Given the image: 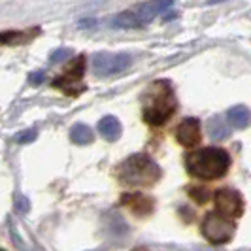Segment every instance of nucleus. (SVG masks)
Instances as JSON below:
<instances>
[{
  "label": "nucleus",
  "instance_id": "obj_1",
  "mask_svg": "<svg viewBox=\"0 0 251 251\" xmlns=\"http://www.w3.org/2000/svg\"><path fill=\"white\" fill-rule=\"evenodd\" d=\"M177 108L176 95L166 79H157L151 83L144 95V121L153 126L164 125Z\"/></svg>",
  "mask_w": 251,
  "mask_h": 251
},
{
  "label": "nucleus",
  "instance_id": "obj_2",
  "mask_svg": "<svg viewBox=\"0 0 251 251\" xmlns=\"http://www.w3.org/2000/svg\"><path fill=\"white\" fill-rule=\"evenodd\" d=\"M185 166L189 174L210 181V179L225 176L230 166V157L221 148H204V150L189 153L185 157Z\"/></svg>",
  "mask_w": 251,
  "mask_h": 251
},
{
  "label": "nucleus",
  "instance_id": "obj_3",
  "mask_svg": "<svg viewBox=\"0 0 251 251\" xmlns=\"http://www.w3.org/2000/svg\"><path fill=\"white\" fill-rule=\"evenodd\" d=\"M161 168L148 155H132L119 166V179L130 187H146L161 179Z\"/></svg>",
  "mask_w": 251,
  "mask_h": 251
},
{
  "label": "nucleus",
  "instance_id": "obj_4",
  "mask_svg": "<svg viewBox=\"0 0 251 251\" xmlns=\"http://www.w3.org/2000/svg\"><path fill=\"white\" fill-rule=\"evenodd\" d=\"M202 232H204V238L208 242H212L214 246H221L226 244L228 240L234 236L236 232V225L232 219L223 217V215L217 214H208L202 221Z\"/></svg>",
  "mask_w": 251,
  "mask_h": 251
},
{
  "label": "nucleus",
  "instance_id": "obj_5",
  "mask_svg": "<svg viewBox=\"0 0 251 251\" xmlns=\"http://www.w3.org/2000/svg\"><path fill=\"white\" fill-rule=\"evenodd\" d=\"M132 64L128 53H97L93 57V70L97 75H113L126 70Z\"/></svg>",
  "mask_w": 251,
  "mask_h": 251
},
{
  "label": "nucleus",
  "instance_id": "obj_6",
  "mask_svg": "<svg viewBox=\"0 0 251 251\" xmlns=\"http://www.w3.org/2000/svg\"><path fill=\"white\" fill-rule=\"evenodd\" d=\"M85 74V57L79 55L74 61V64L61 74L59 77H55L53 85L59 89H63L66 95H79L81 91H85V85L81 83V77Z\"/></svg>",
  "mask_w": 251,
  "mask_h": 251
},
{
  "label": "nucleus",
  "instance_id": "obj_7",
  "mask_svg": "<svg viewBox=\"0 0 251 251\" xmlns=\"http://www.w3.org/2000/svg\"><path fill=\"white\" fill-rule=\"evenodd\" d=\"M215 208L217 212L228 217V219H236L244 212V197L240 195L236 189L223 187L215 193Z\"/></svg>",
  "mask_w": 251,
  "mask_h": 251
},
{
  "label": "nucleus",
  "instance_id": "obj_8",
  "mask_svg": "<svg viewBox=\"0 0 251 251\" xmlns=\"http://www.w3.org/2000/svg\"><path fill=\"white\" fill-rule=\"evenodd\" d=\"M201 123H199V119H195V117H187V119H183L176 128V140L181 144V146H185V148H193V146H197L199 142H201Z\"/></svg>",
  "mask_w": 251,
  "mask_h": 251
},
{
  "label": "nucleus",
  "instance_id": "obj_9",
  "mask_svg": "<svg viewBox=\"0 0 251 251\" xmlns=\"http://www.w3.org/2000/svg\"><path fill=\"white\" fill-rule=\"evenodd\" d=\"M170 6H172V0H150V2H146V4H140L134 13L138 15L142 23H148L155 15L163 13L164 10L170 8Z\"/></svg>",
  "mask_w": 251,
  "mask_h": 251
},
{
  "label": "nucleus",
  "instance_id": "obj_10",
  "mask_svg": "<svg viewBox=\"0 0 251 251\" xmlns=\"http://www.w3.org/2000/svg\"><path fill=\"white\" fill-rule=\"evenodd\" d=\"M40 28H30V30H6L0 32V44L4 46H23L25 42H30L34 36H38Z\"/></svg>",
  "mask_w": 251,
  "mask_h": 251
},
{
  "label": "nucleus",
  "instance_id": "obj_11",
  "mask_svg": "<svg viewBox=\"0 0 251 251\" xmlns=\"http://www.w3.org/2000/svg\"><path fill=\"white\" fill-rule=\"evenodd\" d=\"M99 130H100V134L108 142H115L121 136V123H119L117 117L106 115V117H102L100 123H99Z\"/></svg>",
  "mask_w": 251,
  "mask_h": 251
},
{
  "label": "nucleus",
  "instance_id": "obj_12",
  "mask_svg": "<svg viewBox=\"0 0 251 251\" xmlns=\"http://www.w3.org/2000/svg\"><path fill=\"white\" fill-rule=\"evenodd\" d=\"M110 25L113 28H138L144 23L140 21V17L134 12H121L117 13V15H113Z\"/></svg>",
  "mask_w": 251,
  "mask_h": 251
},
{
  "label": "nucleus",
  "instance_id": "obj_13",
  "mask_svg": "<svg viewBox=\"0 0 251 251\" xmlns=\"http://www.w3.org/2000/svg\"><path fill=\"white\" fill-rule=\"evenodd\" d=\"M208 134L210 138L219 142V140H225L230 136V126H226V123L223 121V117L215 115L208 121Z\"/></svg>",
  "mask_w": 251,
  "mask_h": 251
},
{
  "label": "nucleus",
  "instance_id": "obj_14",
  "mask_svg": "<svg viewBox=\"0 0 251 251\" xmlns=\"http://www.w3.org/2000/svg\"><path fill=\"white\" fill-rule=\"evenodd\" d=\"M226 119L228 123L236 128H246L250 125V110L248 106H234L226 112Z\"/></svg>",
  "mask_w": 251,
  "mask_h": 251
},
{
  "label": "nucleus",
  "instance_id": "obj_15",
  "mask_svg": "<svg viewBox=\"0 0 251 251\" xmlns=\"http://www.w3.org/2000/svg\"><path fill=\"white\" fill-rule=\"evenodd\" d=\"M125 201H130V210L134 212V214L138 215H144V214H150L151 210H153V201L151 199H146L144 195H132V197H123Z\"/></svg>",
  "mask_w": 251,
  "mask_h": 251
},
{
  "label": "nucleus",
  "instance_id": "obj_16",
  "mask_svg": "<svg viewBox=\"0 0 251 251\" xmlns=\"http://www.w3.org/2000/svg\"><path fill=\"white\" fill-rule=\"evenodd\" d=\"M70 138L72 142L75 144H79V146H83V144H89V142H93V132H91V128L87 125H74L72 126V130H70Z\"/></svg>",
  "mask_w": 251,
  "mask_h": 251
},
{
  "label": "nucleus",
  "instance_id": "obj_17",
  "mask_svg": "<svg viewBox=\"0 0 251 251\" xmlns=\"http://www.w3.org/2000/svg\"><path fill=\"white\" fill-rule=\"evenodd\" d=\"M72 57V50H68V48H59V50H55L51 53L50 61L51 63H63V61H68Z\"/></svg>",
  "mask_w": 251,
  "mask_h": 251
},
{
  "label": "nucleus",
  "instance_id": "obj_18",
  "mask_svg": "<svg viewBox=\"0 0 251 251\" xmlns=\"http://www.w3.org/2000/svg\"><path fill=\"white\" fill-rule=\"evenodd\" d=\"M32 140H36V130H34V128L25 130V132H19V134L15 136V142H17V144H28V142H32Z\"/></svg>",
  "mask_w": 251,
  "mask_h": 251
},
{
  "label": "nucleus",
  "instance_id": "obj_19",
  "mask_svg": "<svg viewBox=\"0 0 251 251\" xmlns=\"http://www.w3.org/2000/svg\"><path fill=\"white\" fill-rule=\"evenodd\" d=\"M28 81H30L32 85L42 83V81H44V72H32V74H30V77H28Z\"/></svg>",
  "mask_w": 251,
  "mask_h": 251
},
{
  "label": "nucleus",
  "instance_id": "obj_20",
  "mask_svg": "<svg viewBox=\"0 0 251 251\" xmlns=\"http://www.w3.org/2000/svg\"><path fill=\"white\" fill-rule=\"evenodd\" d=\"M177 15H179V13H168V15H166V17H164V19H166V21H168V19H174V17H177Z\"/></svg>",
  "mask_w": 251,
  "mask_h": 251
},
{
  "label": "nucleus",
  "instance_id": "obj_21",
  "mask_svg": "<svg viewBox=\"0 0 251 251\" xmlns=\"http://www.w3.org/2000/svg\"><path fill=\"white\" fill-rule=\"evenodd\" d=\"M215 2H223V0H210V4H215Z\"/></svg>",
  "mask_w": 251,
  "mask_h": 251
},
{
  "label": "nucleus",
  "instance_id": "obj_22",
  "mask_svg": "<svg viewBox=\"0 0 251 251\" xmlns=\"http://www.w3.org/2000/svg\"><path fill=\"white\" fill-rule=\"evenodd\" d=\"M0 251H2V250H0Z\"/></svg>",
  "mask_w": 251,
  "mask_h": 251
}]
</instances>
